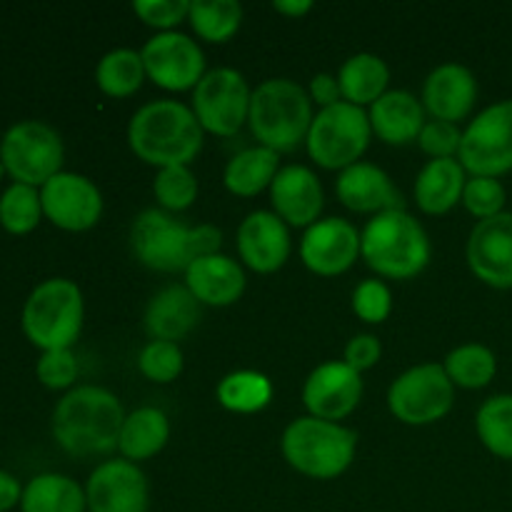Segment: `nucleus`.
I'll return each mask as SVG.
<instances>
[{
  "instance_id": "nucleus-1",
  "label": "nucleus",
  "mask_w": 512,
  "mask_h": 512,
  "mask_svg": "<svg viewBox=\"0 0 512 512\" xmlns=\"http://www.w3.org/2000/svg\"><path fill=\"white\" fill-rule=\"evenodd\" d=\"M125 410L110 390L78 385L53 410V438L73 458H95L118 448Z\"/></svg>"
},
{
  "instance_id": "nucleus-2",
  "label": "nucleus",
  "mask_w": 512,
  "mask_h": 512,
  "mask_svg": "<svg viewBox=\"0 0 512 512\" xmlns=\"http://www.w3.org/2000/svg\"><path fill=\"white\" fill-rule=\"evenodd\" d=\"M203 125L193 108L178 100H153L130 118V150L155 168L190 165L203 148Z\"/></svg>"
},
{
  "instance_id": "nucleus-3",
  "label": "nucleus",
  "mask_w": 512,
  "mask_h": 512,
  "mask_svg": "<svg viewBox=\"0 0 512 512\" xmlns=\"http://www.w3.org/2000/svg\"><path fill=\"white\" fill-rule=\"evenodd\" d=\"M220 243L223 235L213 225L203 223L190 228L175 220L168 210L158 208L143 210L130 228L135 258L145 268L160 273H185L198 258L218 253Z\"/></svg>"
},
{
  "instance_id": "nucleus-4",
  "label": "nucleus",
  "mask_w": 512,
  "mask_h": 512,
  "mask_svg": "<svg viewBox=\"0 0 512 512\" xmlns=\"http://www.w3.org/2000/svg\"><path fill=\"white\" fill-rule=\"evenodd\" d=\"M360 255L383 278L408 280L430 263V238L405 208L373 215L360 233Z\"/></svg>"
},
{
  "instance_id": "nucleus-5",
  "label": "nucleus",
  "mask_w": 512,
  "mask_h": 512,
  "mask_svg": "<svg viewBox=\"0 0 512 512\" xmlns=\"http://www.w3.org/2000/svg\"><path fill=\"white\" fill-rule=\"evenodd\" d=\"M313 118V100L295 80L270 78L253 90L250 130L260 145L275 153H290L305 143Z\"/></svg>"
},
{
  "instance_id": "nucleus-6",
  "label": "nucleus",
  "mask_w": 512,
  "mask_h": 512,
  "mask_svg": "<svg viewBox=\"0 0 512 512\" xmlns=\"http://www.w3.org/2000/svg\"><path fill=\"white\" fill-rule=\"evenodd\" d=\"M83 293L68 278H48L30 290L20 313L23 335L45 350H70L83 330Z\"/></svg>"
},
{
  "instance_id": "nucleus-7",
  "label": "nucleus",
  "mask_w": 512,
  "mask_h": 512,
  "mask_svg": "<svg viewBox=\"0 0 512 512\" xmlns=\"http://www.w3.org/2000/svg\"><path fill=\"white\" fill-rule=\"evenodd\" d=\"M280 448L290 468L300 475L333 480L343 475L355 460L358 435L340 423L305 415L285 428Z\"/></svg>"
},
{
  "instance_id": "nucleus-8",
  "label": "nucleus",
  "mask_w": 512,
  "mask_h": 512,
  "mask_svg": "<svg viewBox=\"0 0 512 512\" xmlns=\"http://www.w3.org/2000/svg\"><path fill=\"white\" fill-rule=\"evenodd\" d=\"M370 118L363 108L340 100L318 110L308 130V155L325 170H345L360 163L370 145Z\"/></svg>"
},
{
  "instance_id": "nucleus-9",
  "label": "nucleus",
  "mask_w": 512,
  "mask_h": 512,
  "mask_svg": "<svg viewBox=\"0 0 512 512\" xmlns=\"http://www.w3.org/2000/svg\"><path fill=\"white\" fill-rule=\"evenodd\" d=\"M0 160L13 183L43 188L63 173L65 148L58 130L43 120H18L0 138Z\"/></svg>"
},
{
  "instance_id": "nucleus-10",
  "label": "nucleus",
  "mask_w": 512,
  "mask_h": 512,
  "mask_svg": "<svg viewBox=\"0 0 512 512\" xmlns=\"http://www.w3.org/2000/svg\"><path fill=\"white\" fill-rule=\"evenodd\" d=\"M458 160L465 173L500 178L512 170V100L480 110L463 130Z\"/></svg>"
},
{
  "instance_id": "nucleus-11",
  "label": "nucleus",
  "mask_w": 512,
  "mask_h": 512,
  "mask_svg": "<svg viewBox=\"0 0 512 512\" xmlns=\"http://www.w3.org/2000/svg\"><path fill=\"white\" fill-rule=\"evenodd\" d=\"M455 385L443 365L423 363L405 370L388 390V408L405 425H433L453 410Z\"/></svg>"
},
{
  "instance_id": "nucleus-12",
  "label": "nucleus",
  "mask_w": 512,
  "mask_h": 512,
  "mask_svg": "<svg viewBox=\"0 0 512 512\" xmlns=\"http://www.w3.org/2000/svg\"><path fill=\"white\" fill-rule=\"evenodd\" d=\"M250 98L253 90L248 88L243 73L233 68H215L195 85L193 113L203 130L230 138L248 123Z\"/></svg>"
},
{
  "instance_id": "nucleus-13",
  "label": "nucleus",
  "mask_w": 512,
  "mask_h": 512,
  "mask_svg": "<svg viewBox=\"0 0 512 512\" xmlns=\"http://www.w3.org/2000/svg\"><path fill=\"white\" fill-rule=\"evenodd\" d=\"M145 75L163 90H195L205 75V55L193 38L178 30L158 33L140 50Z\"/></svg>"
},
{
  "instance_id": "nucleus-14",
  "label": "nucleus",
  "mask_w": 512,
  "mask_h": 512,
  "mask_svg": "<svg viewBox=\"0 0 512 512\" xmlns=\"http://www.w3.org/2000/svg\"><path fill=\"white\" fill-rule=\"evenodd\" d=\"M43 215L60 230L83 233L103 215V195L98 185L80 173H58L40 188Z\"/></svg>"
},
{
  "instance_id": "nucleus-15",
  "label": "nucleus",
  "mask_w": 512,
  "mask_h": 512,
  "mask_svg": "<svg viewBox=\"0 0 512 512\" xmlns=\"http://www.w3.org/2000/svg\"><path fill=\"white\" fill-rule=\"evenodd\" d=\"M88 512H148L150 488L145 473L130 460H105L85 485Z\"/></svg>"
},
{
  "instance_id": "nucleus-16",
  "label": "nucleus",
  "mask_w": 512,
  "mask_h": 512,
  "mask_svg": "<svg viewBox=\"0 0 512 512\" xmlns=\"http://www.w3.org/2000/svg\"><path fill=\"white\" fill-rule=\"evenodd\" d=\"M363 398V378L358 370L343 360L318 365L303 385V403L313 418L338 420L348 418Z\"/></svg>"
},
{
  "instance_id": "nucleus-17",
  "label": "nucleus",
  "mask_w": 512,
  "mask_h": 512,
  "mask_svg": "<svg viewBox=\"0 0 512 512\" xmlns=\"http://www.w3.org/2000/svg\"><path fill=\"white\" fill-rule=\"evenodd\" d=\"M360 255V233L350 220L325 218L310 225L300 240V260L315 275L333 278L353 268Z\"/></svg>"
},
{
  "instance_id": "nucleus-18",
  "label": "nucleus",
  "mask_w": 512,
  "mask_h": 512,
  "mask_svg": "<svg viewBox=\"0 0 512 512\" xmlns=\"http://www.w3.org/2000/svg\"><path fill=\"white\" fill-rule=\"evenodd\" d=\"M468 265L478 280L498 290L512 288V213L478 220L468 238Z\"/></svg>"
},
{
  "instance_id": "nucleus-19",
  "label": "nucleus",
  "mask_w": 512,
  "mask_h": 512,
  "mask_svg": "<svg viewBox=\"0 0 512 512\" xmlns=\"http://www.w3.org/2000/svg\"><path fill=\"white\" fill-rule=\"evenodd\" d=\"M270 203L285 225L305 228L318 223L323 210V185L305 165H285L270 185Z\"/></svg>"
},
{
  "instance_id": "nucleus-20",
  "label": "nucleus",
  "mask_w": 512,
  "mask_h": 512,
  "mask_svg": "<svg viewBox=\"0 0 512 512\" xmlns=\"http://www.w3.org/2000/svg\"><path fill=\"white\" fill-rule=\"evenodd\" d=\"M238 255L255 273H275L290 258L288 225L270 210H255L238 228Z\"/></svg>"
},
{
  "instance_id": "nucleus-21",
  "label": "nucleus",
  "mask_w": 512,
  "mask_h": 512,
  "mask_svg": "<svg viewBox=\"0 0 512 512\" xmlns=\"http://www.w3.org/2000/svg\"><path fill=\"white\" fill-rule=\"evenodd\" d=\"M478 100V80L460 63H443L425 78L423 105L435 120L458 125L468 118Z\"/></svg>"
},
{
  "instance_id": "nucleus-22",
  "label": "nucleus",
  "mask_w": 512,
  "mask_h": 512,
  "mask_svg": "<svg viewBox=\"0 0 512 512\" xmlns=\"http://www.w3.org/2000/svg\"><path fill=\"white\" fill-rule=\"evenodd\" d=\"M335 193H338L340 203L353 213L380 215L403 208V198H400L390 175L378 165L363 163V160L340 170Z\"/></svg>"
},
{
  "instance_id": "nucleus-23",
  "label": "nucleus",
  "mask_w": 512,
  "mask_h": 512,
  "mask_svg": "<svg viewBox=\"0 0 512 512\" xmlns=\"http://www.w3.org/2000/svg\"><path fill=\"white\" fill-rule=\"evenodd\" d=\"M185 285L195 295L200 305H225L238 303L245 290V273L228 255H205L185 270Z\"/></svg>"
},
{
  "instance_id": "nucleus-24",
  "label": "nucleus",
  "mask_w": 512,
  "mask_h": 512,
  "mask_svg": "<svg viewBox=\"0 0 512 512\" xmlns=\"http://www.w3.org/2000/svg\"><path fill=\"white\" fill-rule=\"evenodd\" d=\"M370 128L383 143L408 145L420 138L425 125V105L410 90H388L370 105Z\"/></svg>"
},
{
  "instance_id": "nucleus-25",
  "label": "nucleus",
  "mask_w": 512,
  "mask_h": 512,
  "mask_svg": "<svg viewBox=\"0 0 512 512\" xmlns=\"http://www.w3.org/2000/svg\"><path fill=\"white\" fill-rule=\"evenodd\" d=\"M200 320V303L188 285H168L158 290L145 308V330L153 340H183Z\"/></svg>"
},
{
  "instance_id": "nucleus-26",
  "label": "nucleus",
  "mask_w": 512,
  "mask_h": 512,
  "mask_svg": "<svg viewBox=\"0 0 512 512\" xmlns=\"http://www.w3.org/2000/svg\"><path fill=\"white\" fill-rule=\"evenodd\" d=\"M468 178L458 158L428 160L415 178V203L428 215H445L463 203Z\"/></svg>"
},
{
  "instance_id": "nucleus-27",
  "label": "nucleus",
  "mask_w": 512,
  "mask_h": 512,
  "mask_svg": "<svg viewBox=\"0 0 512 512\" xmlns=\"http://www.w3.org/2000/svg\"><path fill=\"white\" fill-rule=\"evenodd\" d=\"M280 153L265 148V145H255V148L240 150L238 155L228 160L223 170L225 188L240 198H253V195L263 193L270 188L280 170Z\"/></svg>"
},
{
  "instance_id": "nucleus-28",
  "label": "nucleus",
  "mask_w": 512,
  "mask_h": 512,
  "mask_svg": "<svg viewBox=\"0 0 512 512\" xmlns=\"http://www.w3.org/2000/svg\"><path fill=\"white\" fill-rule=\"evenodd\" d=\"M390 70L380 55L358 53L345 60L338 70V83L343 100L358 105H373L375 100L388 93Z\"/></svg>"
},
{
  "instance_id": "nucleus-29",
  "label": "nucleus",
  "mask_w": 512,
  "mask_h": 512,
  "mask_svg": "<svg viewBox=\"0 0 512 512\" xmlns=\"http://www.w3.org/2000/svg\"><path fill=\"white\" fill-rule=\"evenodd\" d=\"M85 488L60 473H40L23 488L20 512H85Z\"/></svg>"
},
{
  "instance_id": "nucleus-30",
  "label": "nucleus",
  "mask_w": 512,
  "mask_h": 512,
  "mask_svg": "<svg viewBox=\"0 0 512 512\" xmlns=\"http://www.w3.org/2000/svg\"><path fill=\"white\" fill-rule=\"evenodd\" d=\"M170 438V423L163 410L138 408L125 415L123 430H120L118 450L125 460H148L165 448Z\"/></svg>"
},
{
  "instance_id": "nucleus-31",
  "label": "nucleus",
  "mask_w": 512,
  "mask_h": 512,
  "mask_svg": "<svg viewBox=\"0 0 512 512\" xmlns=\"http://www.w3.org/2000/svg\"><path fill=\"white\" fill-rule=\"evenodd\" d=\"M145 78L148 75H145L143 58L138 50L130 48L110 50L98 60V68H95V83L110 98H128L138 93Z\"/></svg>"
},
{
  "instance_id": "nucleus-32",
  "label": "nucleus",
  "mask_w": 512,
  "mask_h": 512,
  "mask_svg": "<svg viewBox=\"0 0 512 512\" xmlns=\"http://www.w3.org/2000/svg\"><path fill=\"white\" fill-rule=\"evenodd\" d=\"M443 368L455 388L480 390L493 383L495 373H498V360H495L493 350L485 345L468 343L450 350Z\"/></svg>"
},
{
  "instance_id": "nucleus-33",
  "label": "nucleus",
  "mask_w": 512,
  "mask_h": 512,
  "mask_svg": "<svg viewBox=\"0 0 512 512\" xmlns=\"http://www.w3.org/2000/svg\"><path fill=\"white\" fill-rule=\"evenodd\" d=\"M190 25L208 43H228L243 23L238 0H190Z\"/></svg>"
},
{
  "instance_id": "nucleus-34",
  "label": "nucleus",
  "mask_w": 512,
  "mask_h": 512,
  "mask_svg": "<svg viewBox=\"0 0 512 512\" xmlns=\"http://www.w3.org/2000/svg\"><path fill=\"white\" fill-rule=\"evenodd\" d=\"M478 438L495 458L512 460V395H493L475 415Z\"/></svg>"
},
{
  "instance_id": "nucleus-35",
  "label": "nucleus",
  "mask_w": 512,
  "mask_h": 512,
  "mask_svg": "<svg viewBox=\"0 0 512 512\" xmlns=\"http://www.w3.org/2000/svg\"><path fill=\"white\" fill-rule=\"evenodd\" d=\"M273 398V383L255 370H238L220 380L218 403L230 413H258Z\"/></svg>"
},
{
  "instance_id": "nucleus-36",
  "label": "nucleus",
  "mask_w": 512,
  "mask_h": 512,
  "mask_svg": "<svg viewBox=\"0 0 512 512\" xmlns=\"http://www.w3.org/2000/svg\"><path fill=\"white\" fill-rule=\"evenodd\" d=\"M40 188L10 183L0 195V228L10 235H28L43 220Z\"/></svg>"
},
{
  "instance_id": "nucleus-37",
  "label": "nucleus",
  "mask_w": 512,
  "mask_h": 512,
  "mask_svg": "<svg viewBox=\"0 0 512 512\" xmlns=\"http://www.w3.org/2000/svg\"><path fill=\"white\" fill-rule=\"evenodd\" d=\"M153 193L160 208L168 210V213H180V210H188L198 198V178L190 170V165L160 168L155 175Z\"/></svg>"
},
{
  "instance_id": "nucleus-38",
  "label": "nucleus",
  "mask_w": 512,
  "mask_h": 512,
  "mask_svg": "<svg viewBox=\"0 0 512 512\" xmlns=\"http://www.w3.org/2000/svg\"><path fill=\"white\" fill-rule=\"evenodd\" d=\"M138 370L153 383H173L183 373V350L178 343L150 340L138 355Z\"/></svg>"
},
{
  "instance_id": "nucleus-39",
  "label": "nucleus",
  "mask_w": 512,
  "mask_h": 512,
  "mask_svg": "<svg viewBox=\"0 0 512 512\" xmlns=\"http://www.w3.org/2000/svg\"><path fill=\"white\" fill-rule=\"evenodd\" d=\"M505 198L508 195H505L503 183L498 178H483V175L468 178L463 190V205L478 220H488L505 213Z\"/></svg>"
},
{
  "instance_id": "nucleus-40",
  "label": "nucleus",
  "mask_w": 512,
  "mask_h": 512,
  "mask_svg": "<svg viewBox=\"0 0 512 512\" xmlns=\"http://www.w3.org/2000/svg\"><path fill=\"white\" fill-rule=\"evenodd\" d=\"M35 375L48 390H73L78 378V360L73 350H45L35 365Z\"/></svg>"
},
{
  "instance_id": "nucleus-41",
  "label": "nucleus",
  "mask_w": 512,
  "mask_h": 512,
  "mask_svg": "<svg viewBox=\"0 0 512 512\" xmlns=\"http://www.w3.org/2000/svg\"><path fill=\"white\" fill-rule=\"evenodd\" d=\"M353 310L360 320H365V323H383V320H388L390 310H393V295H390V288L378 278L363 280L353 293Z\"/></svg>"
},
{
  "instance_id": "nucleus-42",
  "label": "nucleus",
  "mask_w": 512,
  "mask_h": 512,
  "mask_svg": "<svg viewBox=\"0 0 512 512\" xmlns=\"http://www.w3.org/2000/svg\"><path fill=\"white\" fill-rule=\"evenodd\" d=\"M460 143H463V130L448 120H428L420 130L418 145L425 155L433 160L458 158Z\"/></svg>"
},
{
  "instance_id": "nucleus-43",
  "label": "nucleus",
  "mask_w": 512,
  "mask_h": 512,
  "mask_svg": "<svg viewBox=\"0 0 512 512\" xmlns=\"http://www.w3.org/2000/svg\"><path fill=\"white\" fill-rule=\"evenodd\" d=\"M133 10L145 25L168 33L178 23L188 20L190 0H135Z\"/></svg>"
},
{
  "instance_id": "nucleus-44",
  "label": "nucleus",
  "mask_w": 512,
  "mask_h": 512,
  "mask_svg": "<svg viewBox=\"0 0 512 512\" xmlns=\"http://www.w3.org/2000/svg\"><path fill=\"white\" fill-rule=\"evenodd\" d=\"M380 355H383V348H380V340L375 335H355L345 345L343 363H348L350 368L363 373V370H370L373 365H378Z\"/></svg>"
},
{
  "instance_id": "nucleus-45",
  "label": "nucleus",
  "mask_w": 512,
  "mask_h": 512,
  "mask_svg": "<svg viewBox=\"0 0 512 512\" xmlns=\"http://www.w3.org/2000/svg\"><path fill=\"white\" fill-rule=\"evenodd\" d=\"M308 95H310V100H313V103L320 105V110L330 108V105H335V103H340V100H343L338 78H335V75H330V73L313 75V80H310Z\"/></svg>"
},
{
  "instance_id": "nucleus-46",
  "label": "nucleus",
  "mask_w": 512,
  "mask_h": 512,
  "mask_svg": "<svg viewBox=\"0 0 512 512\" xmlns=\"http://www.w3.org/2000/svg\"><path fill=\"white\" fill-rule=\"evenodd\" d=\"M20 498H23V485L8 470H0V512H10L20 508Z\"/></svg>"
},
{
  "instance_id": "nucleus-47",
  "label": "nucleus",
  "mask_w": 512,
  "mask_h": 512,
  "mask_svg": "<svg viewBox=\"0 0 512 512\" xmlns=\"http://www.w3.org/2000/svg\"><path fill=\"white\" fill-rule=\"evenodd\" d=\"M273 8L288 18H303L305 13H310L313 3L310 0H275Z\"/></svg>"
},
{
  "instance_id": "nucleus-48",
  "label": "nucleus",
  "mask_w": 512,
  "mask_h": 512,
  "mask_svg": "<svg viewBox=\"0 0 512 512\" xmlns=\"http://www.w3.org/2000/svg\"><path fill=\"white\" fill-rule=\"evenodd\" d=\"M5 175H8V173H5V165H3V160H0V180H3Z\"/></svg>"
}]
</instances>
